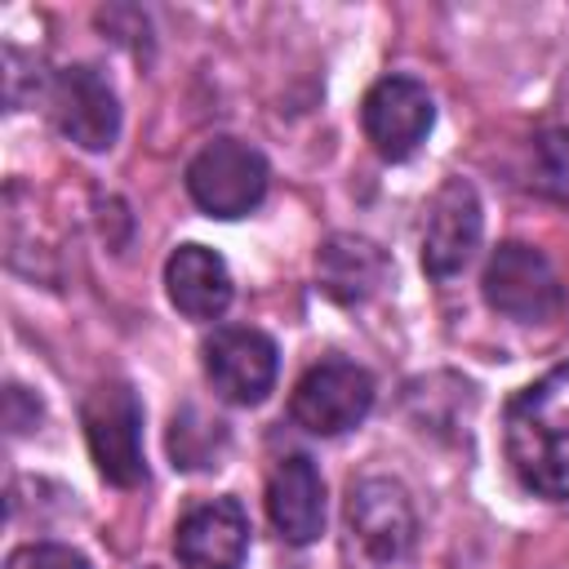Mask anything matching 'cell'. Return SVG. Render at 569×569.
<instances>
[{"instance_id": "6da1fadb", "label": "cell", "mask_w": 569, "mask_h": 569, "mask_svg": "<svg viewBox=\"0 0 569 569\" xmlns=\"http://www.w3.org/2000/svg\"><path fill=\"white\" fill-rule=\"evenodd\" d=\"M507 458L525 489L569 502V360L507 405Z\"/></svg>"}, {"instance_id": "7a4b0ae2", "label": "cell", "mask_w": 569, "mask_h": 569, "mask_svg": "<svg viewBox=\"0 0 569 569\" xmlns=\"http://www.w3.org/2000/svg\"><path fill=\"white\" fill-rule=\"evenodd\" d=\"M342 556L351 569H413L418 516L409 489L391 476H365L347 493Z\"/></svg>"}, {"instance_id": "3957f363", "label": "cell", "mask_w": 569, "mask_h": 569, "mask_svg": "<svg viewBox=\"0 0 569 569\" xmlns=\"http://www.w3.org/2000/svg\"><path fill=\"white\" fill-rule=\"evenodd\" d=\"M84 422V445L98 467V476L116 489H133L147 480V458H142V405L129 382H98L84 396L80 409Z\"/></svg>"}, {"instance_id": "277c9868", "label": "cell", "mask_w": 569, "mask_h": 569, "mask_svg": "<svg viewBox=\"0 0 569 569\" xmlns=\"http://www.w3.org/2000/svg\"><path fill=\"white\" fill-rule=\"evenodd\" d=\"M480 284H485V302L516 325L551 320L565 307V284H560L551 258L520 240H507L489 253Z\"/></svg>"}, {"instance_id": "5b68a950", "label": "cell", "mask_w": 569, "mask_h": 569, "mask_svg": "<svg viewBox=\"0 0 569 569\" xmlns=\"http://www.w3.org/2000/svg\"><path fill=\"white\" fill-rule=\"evenodd\" d=\"M267 160L240 138H213L187 164V191L209 218H244L267 196Z\"/></svg>"}, {"instance_id": "8992f818", "label": "cell", "mask_w": 569, "mask_h": 569, "mask_svg": "<svg viewBox=\"0 0 569 569\" xmlns=\"http://www.w3.org/2000/svg\"><path fill=\"white\" fill-rule=\"evenodd\" d=\"M373 373L360 369L356 360H320L311 365L293 396H289V413L302 431L311 436H342L351 427H360L373 409Z\"/></svg>"}, {"instance_id": "52a82bcc", "label": "cell", "mask_w": 569, "mask_h": 569, "mask_svg": "<svg viewBox=\"0 0 569 569\" xmlns=\"http://www.w3.org/2000/svg\"><path fill=\"white\" fill-rule=\"evenodd\" d=\"M431 120H436L431 93L413 76H382L360 102L365 138L382 160H409L427 142Z\"/></svg>"}, {"instance_id": "ba28073f", "label": "cell", "mask_w": 569, "mask_h": 569, "mask_svg": "<svg viewBox=\"0 0 569 569\" xmlns=\"http://www.w3.org/2000/svg\"><path fill=\"white\" fill-rule=\"evenodd\" d=\"M49 111L53 124L84 151H107L120 138V102L107 76L89 62L62 67L49 84Z\"/></svg>"}, {"instance_id": "9c48e42d", "label": "cell", "mask_w": 569, "mask_h": 569, "mask_svg": "<svg viewBox=\"0 0 569 569\" xmlns=\"http://www.w3.org/2000/svg\"><path fill=\"white\" fill-rule=\"evenodd\" d=\"M280 351L262 329L227 325L204 342V378L231 405H258L276 387Z\"/></svg>"}, {"instance_id": "30bf717a", "label": "cell", "mask_w": 569, "mask_h": 569, "mask_svg": "<svg viewBox=\"0 0 569 569\" xmlns=\"http://www.w3.org/2000/svg\"><path fill=\"white\" fill-rule=\"evenodd\" d=\"M485 231V213H480V196L471 182L449 178L431 204H427V222H422V271L431 280H449L458 276Z\"/></svg>"}, {"instance_id": "8fae6325", "label": "cell", "mask_w": 569, "mask_h": 569, "mask_svg": "<svg viewBox=\"0 0 569 569\" xmlns=\"http://www.w3.org/2000/svg\"><path fill=\"white\" fill-rule=\"evenodd\" d=\"M249 551V516L236 498H213L178 520L173 556L182 569H240Z\"/></svg>"}, {"instance_id": "7c38bea8", "label": "cell", "mask_w": 569, "mask_h": 569, "mask_svg": "<svg viewBox=\"0 0 569 569\" xmlns=\"http://www.w3.org/2000/svg\"><path fill=\"white\" fill-rule=\"evenodd\" d=\"M267 516L276 533L293 547H307L325 529V480L307 453H289L276 462L267 480Z\"/></svg>"}, {"instance_id": "4fadbf2b", "label": "cell", "mask_w": 569, "mask_h": 569, "mask_svg": "<svg viewBox=\"0 0 569 569\" xmlns=\"http://www.w3.org/2000/svg\"><path fill=\"white\" fill-rule=\"evenodd\" d=\"M387 253L365 240V236H351V231H333L320 249H316V280L320 289L338 302V307H360L369 302L382 284H387Z\"/></svg>"}, {"instance_id": "5bb4252c", "label": "cell", "mask_w": 569, "mask_h": 569, "mask_svg": "<svg viewBox=\"0 0 569 569\" xmlns=\"http://www.w3.org/2000/svg\"><path fill=\"white\" fill-rule=\"evenodd\" d=\"M164 289L187 320H218L231 302V271L213 249L178 244L164 262Z\"/></svg>"}, {"instance_id": "9a60e30c", "label": "cell", "mask_w": 569, "mask_h": 569, "mask_svg": "<svg viewBox=\"0 0 569 569\" xmlns=\"http://www.w3.org/2000/svg\"><path fill=\"white\" fill-rule=\"evenodd\" d=\"M227 453V422L200 413L196 405H182L169 422V458L182 471H209Z\"/></svg>"}, {"instance_id": "2e32d148", "label": "cell", "mask_w": 569, "mask_h": 569, "mask_svg": "<svg viewBox=\"0 0 569 569\" xmlns=\"http://www.w3.org/2000/svg\"><path fill=\"white\" fill-rule=\"evenodd\" d=\"M533 164H538V187L569 204V129H547L533 147Z\"/></svg>"}, {"instance_id": "e0dca14e", "label": "cell", "mask_w": 569, "mask_h": 569, "mask_svg": "<svg viewBox=\"0 0 569 569\" xmlns=\"http://www.w3.org/2000/svg\"><path fill=\"white\" fill-rule=\"evenodd\" d=\"M4 569H89L84 551L67 547V542H27L18 551H9Z\"/></svg>"}, {"instance_id": "ac0fdd59", "label": "cell", "mask_w": 569, "mask_h": 569, "mask_svg": "<svg viewBox=\"0 0 569 569\" xmlns=\"http://www.w3.org/2000/svg\"><path fill=\"white\" fill-rule=\"evenodd\" d=\"M36 422H40V400L27 387L9 382L4 387V427H9V436H27V431H36Z\"/></svg>"}]
</instances>
